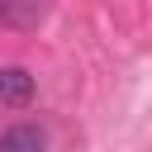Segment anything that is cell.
<instances>
[{"mask_svg": "<svg viewBox=\"0 0 152 152\" xmlns=\"http://www.w3.org/2000/svg\"><path fill=\"white\" fill-rule=\"evenodd\" d=\"M0 100L5 104H28L33 100V76L24 66H0Z\"/></svg>", "mask_w": 152, "mask_h": 152, "instance_id": "3", "label": "cell"}, {"mask_svg": "<svg viewBox=\"0 0 152 152\" xmlns=\"http://www.w3.org/2000/svg\"><path fill=\"white\" fill-rule=\"evenodd\" d=\"M0 152H48V133L38 124H14L0 133Z\"/></svg>", "mask_w": 152, "mask_h": 152, "instance_id": "1", "label": "cell"}, {"mask_svg": "<svg viewBox=\"0 0 152 152\" xmlns=\"http://www.w3.org/2000/svg\"><path fill=\"white\" fill-rule=\"evenodd\" d=\"M43 14H48V0H0V24L33 28V24H43Z\"/></svg>", "mask_w": 152, "mask_h": 152, "instance_id": "2", "label": "cell"}]
</instances>
